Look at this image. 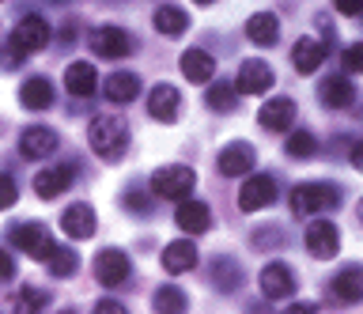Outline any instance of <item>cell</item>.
Here are the masks:
<instances>
[{"label":"cell","mask_w":363,"mask_h":314,"mask_svg":"<svg viewBox=\"0 0 363 314\" xmlns=\"http://www.w3.org/2000/svg\"><path fill=\"white\" fill-rule=\"evenodd\" d=\"M193 265H197V246H193L189 239L167 242V250H163V269L167 273H189Z\"/></svg>","instance_id":"27"},{"label":"cell","mask_w":363,"mask_h":314,"mask_svg":"<svg viewBox=\"0 0 363 314\" xmlns=\"http://www.w3.org/2000/svg\"><path fill=\"white\" fill-rule=\"evenodd\" d=\"M125 205H129L136 216H144V212H152V201H147V194L144 189H129V194H125Z\"/></svg>","instance_id":"37"},{"label":"cell","mask_w":363,"mask_h":314,"mask_svg":"<svg viewBox=\"0 0 363 314\" xmlns=\"http://www.w3.org/2000/svg\"><path fill=\"white\" fill-rule=\"evenodd\" d=\"M178 65H182V76H186L189 84H208L216 76V61H212V53H204V50H186Z\"/></svg>","instance_id":"23"},{"label":"cell","mask_w":363,"mask_h":314,"mask_svg":"<svg viewBox=\"0 0 363 314\" xmlns=\"http://www.w3.org/2000/svg\"><path fill=\"white\" fill-rule=\"evenodd\" d=\"M45 265H50V273H53V276L68 280V276H72L76 269H79V257H76V250H68V246H57V250L50 254V262H45Z\"/></svg>","instance_id":"34"},{"label":"cell","mask_w":363,"mask_h":314,"mask_svg":"<svg viewBox=\"0 0 363 314\" xmlns=\"http://www.w3.org/2000/svg\"><path fill=\"white\" fill-rule=\"evenodd\" d=\"M19 201V186L11 174H0V208H11Z\"/></svg>","instance_id":"35"},{"label":"cell","mask_w":363,"mask_h":314,"mask_svg":"<svg viewBox=\"0 0 363 314\" xmlns=\"http://www.w3.org/2000/svg\"><path fill=\"white\" fill-rule=\"evenodd\" d=\"M178 110H182V95H178V87H170V84H155V87H152V95H147V114H152L155 121H163V125H170V121L178 118Z\"/></svg>","instance_id":"14"},{"label":"cell","mask_w":363,"mask_h":314,"mask_svg":"<svg viewBox=\"0 0 363 314\" xmlns=\"http://www.w3.org/2000/svg\"><path fill=\"white\" fill-rule=\"evenodd\" d=\"M11 276H16V262H11V254L0 246V284H8Z\"/></svg>","instance_id":"38"},{"label":"cell","mask_w":363,"mask_h":314,"mask_svg":"<svg viewBox=\"0 0 363 314\" xmlns=\"http://www.w3.org/2000/svg\"><path fill=\"white\" fill-rule=\"evenodd\" d=\"M277 201V182H272V174H250L242 189H238V208L242 212H257Z\"/></svg>","instance_id":"10"},{"label":"cell","mask_w":363,"mask_h":314,"mask_svg":"<svg viewBox=\"0 0 363 314\" xmlns=\"http://www.w3.org/2000/svg\"><path fill=\"white\" fill-rule=\"evenodd\" d=\"M257 284H261V296L265 299H288L295 291V273H291V265H284V262H269L261 269Z\"/></svg>","instance_id":"11"},{"label":"cell","mask_w":363,"mask_h":314,"mask_svg":"<svg viewBox=\"0 0 363 314\" xmlns=\"http://www.w3.org/2000/svg\"><path fill=\"white\" fill-rule=\"evenodd\" d=\"M284 152H288L291 159H311V155L318 152L314 133H306V129H295V133H288V144H284Z\"/></svg>","instance_id":"33"},{"label":"cell","mask_w":363,"mask_h":314,"mask_svg":"<svg viewBox=\"0 0 363 314\" xmlns=\"http://www.w3.org/2000/svg\"><path fill=\"white\" fill-rule=\"evenodd\" d=\"M8 46L19 53V57H30V53H38L50 46V23H45L42 16H23L16 30H11Z\"/></svg>","instance_id":"4"},{"label":"cell","mask_w":363,"mask_h":314,"mask_svg":"<svg viewBox=\"0 0 363 314\" xmlns=\"http://www.w3.org/2000/svg\"><path fill=\"white\" fill-rule=\"evenodd\" d=\"M208 276H212V284L220 288V291H235V288H242V265H238L235 257H212Z\"/></svg>","instance_id":"28"},{"label":"cell","mask_w":363,"mask_h":314,"mask_svg":"<svg viewBox=\"0 0 363 314\" xmlns=\"http://www.w3.org/2000/svg\"><path fill=\"white\" fill-rule=\"evenodd\" d=\"M129 273H133V265H129V257H125L121 250H99V257H95V280L102 288L125 284Z\"/></svg>","instance_id":"12"},{"label":"cell","mask_w":363,"mask_h":314,"mask_svg":"<svg viewBox=\"0 0 363 314\" xmlns=\"http://www.w3.org/2000/svg\"><path fill=\"white\" fill-rule=\"evenodd\" d=\"M152 303H155V310H159V314H186V307H189L186 291H182V288H174V284H163V288H155Z\"/></svg>","instance_id":"30"},{"label":"cell","mask_w":363,"mask_h":314,"mask_svg":"<svg viewBox=\"0 0 363 314\" xmlns=\"http://www.w3.org/2000/svg\"><path fill=\"white\" fill-rule=\"evenodd\" d=\"M352 167L363 171V140H356V148H352Z\"/></svg>","instance_id":"42"},{"label":"cell","mask_w":363,"mask_h":314,"mask_svg":"<svg viewBox=\"0 0 363 314\" xmlns=\"http://www.w3.org/2000/svg\"><path fill=\"white\" fill-rule=\"evenodd\" d=\"M45 307H50V291H42V288H19V296H16V307H11V314H42Z\"/></svg>","instance_id":"31"},{"label":"cell","mask_w":363,"mask_h":314,"mask_svg":"<svg viewBox=\"0 0 363 314\" xmlns=\"http://www.w3.org/2000/svg\"><path fill=\"white\" fill-rule=\"evenodd\" d=\"M340 61H345V69H348V72H363V42H352Z\"/></svg>","instance_id":"36"},{"label":"cell","mask_w":363,"mask_h":314,"mask_svg":"<svg viewBox=\"0 0 363 314\" xmlns=\"http://www.w3.org/2000/svg\"><path fill=\"white\" fill-rule=\"evenodd\" d=\"M174 223L186 235H204L212 228V208L204 205V201H182L178 212H174Z\"/></svg>","instance_id":"19"},{"label":"cell","mask_w":363,"mask_h":314,"mask_svg":"<svg viewBox=\"0 0 363 314\" xmlns=\"http://www.w3.org/2000/svg\"><path fill=\"white\" fill-rule=\"evenodd\" d=\"M91 53L95 57H106V61H121V57H129L133 53V38H129V30H121V27H99V30H91Z\"/></svg>","instance_id":"6"},{"label":"cell","mask_w":363,"mask_h":314,"mask_svg":"<svg viewBox=\"0 0 363 314\" xmlns=\"http://www.w3.org/2000/svg\"><path fill=\"white\" fill-rule=\"evenodd\" d=\"M333 296L340 303H363V265H345L333 276Z\"/></svg>","instance_id":"24"},{"label":"cell","mask_w":363,"mask_h":314,"mask_svg":"<svg viewBox=\"0 0 363 314\" xmlns=\"http://www.w3.org/2000/svg\"><path fill=\"white\" fill-rule=\"evenodd\" d=\"M87 140H91V148H95L102 159H118V155L125 152V144H129V129H125V121H121V118L102 114V118L91 121Z\"/></svg>","instance_id":"3"},{"label":"cell","mask_w":363,"mask_h":314,"mask_svg":"<svg viewBox=\"0 0 363 314\" xmlns=\"http://www.w3.org/2000/svg\"><path fill=\"white\" fill-rule=\"evenodd\" d=\"M246 38L254 42V46H277L280 38V19L272 12H254L246 19Z\"/></svg>","instance_id":"22"},{"label":"cell","mask_w":363,"mask_h":314,"mask_svg":"<svg viewBox=\"0 0 363 314\" xmlns=\"http://www.w3.org/2000/svg\"><path fill=\"white\" fill-rule=\"evenodd\" d=\"M186 27H189V16L182 12L178 4H159L155 8V30L159 35L178 38V35H186Z\"/></svg>","instance_id":"29"},{"label":"cell","mask_w":363,"mask_h":314,"mask_svg":"<svg viewBox=\"0 0 363 314\" xmlns=\"http://www.w3.org/2000/svg\"><path fill=\"white\" fill-rule=\"evenodd\" d=\"M193 186H197V174H193V167H182V163H170V167H159V171H152V182H147V189H152L155 197H167V201H189Z\"/></svg>","instance_id":"2"},{"label":"cell","mask_w":363,"mask_h":314,"mask_svg":"<svg viewBox=\"0 0 363 314\" xmlns=\"http://www.w3.org/2000/svg\"><path fill=\"white\" fill-rule=\"evenodd\" d=\"M284 314H318V307H314V303H291Z\"/></svg>","instance_id":"41"},{"label":"cell","mask_w":363,"mask_h":314,"mask_svg":"<svg viewBox=\"0 0 363 314\" xmlns=\"http://www.w3.org/2000/svg\"><path fill=\"white\" fill-rule=\"evenodd\" d=\"M204 103H208V110H220V114H231V110L238 106V91H235V84H223V80H216V84H212V91L204 95Z\"/></svg>","instance_id":"32"},{"label":"cell","mask_w":363,"mask_h":314,"mask_svg":"<svg viewBox=\"0 0 363 314\" xmlns=\"http://www.w3.org/2000/svg\"><path fill=\"white\" fill-rule=\"evenodd\" d=\"M72 178H76V171L72 167H50V171H38L34 174V194H38L42 201H53V197H61L68 186H72Z\"/></svg>","instance_id":"18"},{"label":"cell","mask_w":363,"mask_h":314,"mask_svg":"<svg viewBox=\"0 0 363 314\" xmlns=\"http://www.w3.org/2000/svg\"><path fill=\"white\" fill-rule=\"evenodd\" d=\"M99 228V220H95V208L84 205V201H76V205H68L61 212V231L68 235V239H91Z\"/></svg>","instance_id":"13"},{"label":"cell","mask_w":363,"mask_h":314,"mask_svg":"<svg viewBox=\"0 0 363 314\" xmlns=\"http://www.w3.org/2000/svg\"><path fill=\"white\" fill-rule=\"evenodd\" d=\"M325 53H329L325 42H318V38H311V35L299 38V42L291 46V65H295V72H299V76L318 72V69H322V61H325Z\"/></svg>","instance_id":"17"},{"label":"cell","mask_w":363,"mask_h":314,"mask_svg":"<svg viewBox=\"0 0 363 314\" xmlns=\"http://www.w3.org/2000/svg\"><path fill=\"white\" fill-rule=\"evenodd\" d=\"M340 205V186L333 182H303L291 189V212L295 216H318V212H329Z\"/></svg>","instance_id":"1"},{"label":"cell","mask_w":363,"mask_h":314,"mask_svg":"<svg viewBox=\"0 0 363 314\" xmlns=\"http://www.w3.org/2000/svg\"><path fill=\"white\" fill-rule=\"evenodd\" d=\"M19 53L16 50H11V46H4V50H0V69H4V72H11V69H19Z\"/></svg>","instance_id":"40"},{"label":"cell","mask_w":363,"mask_h":314,"mask_svg":"<svg viewBox=\"0 0 363 314\" xmlns=\"http://www.w3.org/2000/svg\"><path fill=\"white\" fill-rule=\"evenodd\" d=\"M102 91H106L110 103H133L136 95H140V76L136 72H110L106 84H102Z\"/></svg>","instance_id":"25"},{"label":"cell","mask_w":363,"mask_h":314,"mask_svg":"<svg viewBox=\"0 0 363 314\" xmlns=\"http://www.w3.org/2000/svg\"><path fill=\"white\" fill-rule=\"evenodd\" d=\"M356 216H359V223H363V201H359V208H356Z\"/></svg>","instance_id":"43"},{"label":"cell","mask_w":363,"mask_h":314,"mask_svg":"<svg viewBox=\"0 0 363 314\" xmlns=\"http://www.w3.org/2000/svg\"><path fill=\"white\" fill-rule=\"evenodd\" d=\"M272 69L261 57H246L242 65H238V76H235V91L238 95H265L272 87Z\"/></svg>","instance_id":"8"},{"label":"cell","mask_w":363,"mask_h":314,"mask_svg":"<svg viewBox=\"0 0 363 314\" xmlns=\"http://www.w3.org/2000/svg\"><path fill=\"white\" fill-rule=\"evenodd\" d=\"M254 163H257V152H254V144H250V140H231V144L220 152V159H216L220 174H227V178L250 174V171H254Z\"/></svg>","instance_id":"9"},{"label":"cell","mask_w":363,"mask_h":314,"mask_svg":"<svg viewBox=\"0 0 363 314\" xmlns=\"http://www.w3.org/2000/svg\"><path fill=\"white\" fill-rule=\"evenodd\" d=\"M306 250H311V257H318V262L337 257V250H340V228L333 220H311V228H306Z\"/></svg>","instance_id":"7"},{"label":"cell","mask_w":363,"mask_h":314,"mask_svg":"<svg viewBox=\"0 0 363 314\" xmlns=\"http://www.w3.org/2000/svg\"><path fill=\"white\" fill-rule=\"evenodd\" d=\"M11 246H19L34 262H50V254L57 250V242L45 231V223H19V228H11Z\"/></svg>","instance_id":"5"},{"label":"cell","mask_w":363,"mask_h":314,"mask_svg":"<svg viewBox=\"0 0 363 314\" xmlns=\"http://www.w3.org/2000/svg\"><path fill=\"white\" fill-rule=\"evenodd\" d=\"M65 87H68V95H76V99L95 95V87H99L95 65H91V61H72V65L65 69Z\"/></svg>","instance_id":"20"},{"label":"cell","mask_w":363,"mask_h":314,"mask_svg":"<svg viewBox=\"0 0 363 314\" xmlns=\"http://www.w3.org/2000/svg\"><path fill=\"white\" fill-rule=\"evenodd\" d=\"M91 314H129V310H125L118 299H99L95 307H91Z\"/></svg>","instance_id":"39"},{"label":"cell","mask_w":363,"mask_h":314,"mask_svg":"<svg viewBox=\"0 0 363 314\" xmlns=\"http://www.w3.org/2000/svg\"><path fill=\"white\" fill-rule=\"evenodd\" d=\"M318 99H322V106L329 110H345L356 103V87H352L348 76H329V80H322V87H318Z\"/></svg>","instance_id":"21"},{"label":"cell","mask_w":363,"mask_h":314,"mask_svg":"<svg viewBox=\"0 0 363 314\" xmlns=\"http://www.w3.org/2000/svg\"><path fill=\"white\" fill-rule=\"evenodd\" d=\"M19 152H23V159H45V155L57 152V133H53L50 125H30V129H23Z\"/></svg>","instance_id":"15"},{"label":"cell","mask_w":363,"mask_h":314,"mask_svg":"<svg viewBox=\"0 0 363 314\" xmlns=\"http://www.w3.org/2000/svg\"><path fill=\"white\" fill-rule=\"evenodd\" d=\"M19 103L27 110H50L53 106V84L45 80V76H30V80H23Z\"/></svg>","instance_id":"26"},{"label":"cell","mask_w":363,"mask_h":314,"mask_svg":"<svg viewBox=\"0 0 363 314\" xmlns=\"http://www.w3.org/2000/svg\"><path fill=\"white\" fill-rule=\"evenodd\" d=\"M257 121H261V129H269V133H288L295 125V103H291V99H284V95L269 99V103L261 106Z\"/></svg>","instance_id":"16"},{"label":"cell","mask_w":363,"mask_h":314,"mask_svg":"<svg viewBox=\"0 0 363 314\" xmlns=\"http://www.w3.org/2000/svg\"><path fill=\"white\" fill-rule=\"evenodd\" d=\"M61 314H72V310H61Z\"/></svg>","instance_id":"44"}]
</instances>
